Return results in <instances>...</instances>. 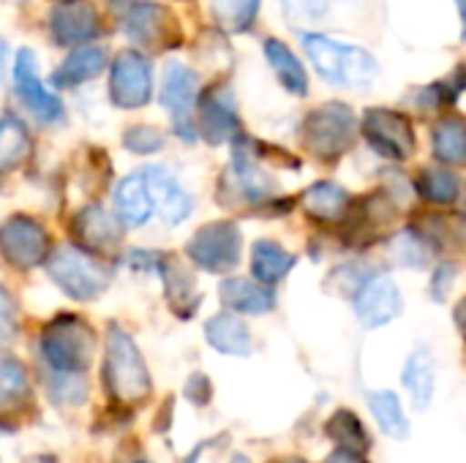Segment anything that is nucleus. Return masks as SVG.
Instances as JSON below:
<instances>
[{
    "label": "nucleus",
    "mask_w": 466,
    "mask_h": 463,
    "mask_svg": "<svg viewBox=\"0 0 466 463\" xmlns=\"http://www.w3.org/2000/svg\"><path fill=\"white\" fill-rule=\"evenodd\" d=\"M300 41H303V49H306L314 71L325 82H330V85H339V87H366L380 74L377 60L366 49H360V46L328 38L322 33H303Z\"/></svg>",
    "instance_id": "f257e3e1"
},
{
    "label": "nucleus",
    "mask_w": 466,
    "mask_h": 463,
    "mask_svg": "<svg viewBox=\"0 0 466 463\" xmlns=\"http://www.w3.org/2000/svg\"><path fill=\"white\" fill-rule=\"evenodd\" d=\"M41 355L55 374H85L96 355V330L76 314H60L41 333Z\"/></svg>",
    "instance_id": "f03ea898"
},
{
    "label": "nucleus",
    "mask_w": 466,
    "mask_h": 463,
    "mask_svg": "<svg viewBox=\"0 0 466 463\" xmlns=\"http://www.w3.org/2000/svg\"><path fill=\"white\" fill-rule=\"evenodd\" d=\"M104 382L109 396L120 404H142L150 396V374L145 357L134 338L120 327H112L106 333Z\"/></svg>",
    "instance_id": "7ed1b4c3"
},
{
    "label": "nucleus",
    "mask_w": 466,
    "mask_h": 463,
    "mask_svg": "<svg viewBox=\"0 0 466 463\" xmlns=\"http://www.w3.org/2000/svg\"><path fill=\"white\" fill-rule=\"evenodd\" d=\"M358 136V117L347 104L330 101L314 109L303 123L306 147L322 161H339Z\"/></svg>",
    "instance_id": "20e7f679"
},
{
    "label": "nucleus",
    "mask_w": 466,
    "mask_h": 463,
    "mask_svg": "<svg viewBox=\"0 0 466 463\" xmlns=\"http://www.w3.org/2000/svg\"><path fill=\"white\" fill-rule=\"evenodd\" d=\"M46 273L63 295L79 303L96 300L109 287L106 267L74 246H63L52 257H46Z\"/></svg>",
    "instance_id": "39448f33"
},
{
    "label": "nucleus",
    "mask_w": 466,
    "mask_h": 463,
    "mask_svg": "<svg viewBox=\"0 0 466 463\" xmlns=\"http://www.w3.org/2000/svg\"><path fill=\"white\" fill-rule=\"evenodd\" d=\"M188 259L208 273H227L238 267L243 254V235L235 221L205 224L186 246Z\"/></svg>",
    "instance_id": "423d86ee"
},
{
    "label": "nucleus",
    "mask_w": 466,
    "mask_h": 463,
    "mask_svg": "<svg viewBox=\"0 0 466 463\" xmlns=\"http://www.w3.org/2000/svg\"><path fill=\"white\" fill-rule=\"evenodd\" d=\"M49 232L30 216H14L0 226V254L16 270H33L49 257Z\"/></svg>",
    "instance_id": "0eeeda50"
},
{
    "label": "nucleus",
    "mask_w": 466,
    "mask_h": 463,
    "mask_svg": "<svg viewBox=\"0 0 466 463\" xmlns=\"http://www.w3.org/2000/svg\"><path fill=\"white\" fill-rule=\"evenodd\" d=\"M360 131L369 139V145L390 161L412 158L415 145H418L410 117L396 109H369L363 115Z\"/></svg>",
    "instance_id": "6e6552de"
},
{
    "label": "nucleus",
    "mask_w": 466,
    "mask_h": 463,
    "mask_svg": "<svg viewBox=\"0 0 466 463\" xmlns=\"http://www.w3.org/2000/svg\"><path fill=\"white\" fill-rule=\"evenodd\" d=\"M199 96V76L183 63H169L164 82H161V106L169 112L175 134L186 142H194V123L191 112Z\"/></svg>",
    "instance_id": "1a4fd4ad"
},
{
    "label": "nucleus",
    "mask_w": 466,
    "mask_h": 463,
    "mask_svg": "<svg viewBox=\"0 0 466 463\" xmlns=\"http://www.w3.org/2000/svg\"><path fill=\"white\" fill-rule=\"evenodd\" d=\"M109 96L112 104L120 109H139L153 96V68L145 55L139 52H120L112 63V79H109Z\"/></svg>",
    "instance_id": "9d476101"
},
{
    "label": "nucleus",
    "mask_w": 466,
    "mask_h": 463,
    "mask_svg": "<svg viewBox=\"0 0 466 463\" xmlns=\"http://www.w3.org/2000/svg\"><path fill=\"white\" fill-rule=\"evenodd\" d=\"M404 308L401 292L388 273H374L369 276L360 289L355 292V314L366 327H382L393 322Z\"/></svg>",
    "instance_id": "9b49d317"
},
{
    "label": "nucleus",
    "mask_w": 466,
    "mask_h": 463,
    "mask_svg": "<svg viewBox=\"0 0 466 463\" xmlns=\"http://www.w3.org/2000/svg\"><path fill=\"white\" fill-rule=\"evenodd\" d=\"M14 87L22 104L41 120V123H57L63 117V104L55 93H49L38 79V63L30 49H19L14 60Z\"/></svg>",
    "instance_id": "f8f14e48"
},
{
    "label": "nucleus",
    "mask_w": 466,
    "mask_h": 463,
    "mask_svg": "<svg viewBox=\"0 0 466 463\" xmlns=\"http://www.w3.org/2000/svg\"><path fill=\"white\" fill-rule=\"evenodd\" d=\"M229 177H232V186L240 194V199H246V205H251V207L262 205V202H270L273 194L279 191L276 180L259 166V161L254 156V145L246 136L235 139Z\"/></svg>",
    "instance_id": "ddd939ff"
},
{
    "label": "nucleus",
    "mask_w": 466,
    "mask_h": 463,
    "mask_svg": "<svg viewBox=\"0 0 466 463\" xmlns=\"http://www.w3.org/2000/svg\"><path fill=\"white\" fill-rule=\"evenodd\" d=\"M126 35L137 46H147V49H167V46L177 44V41L169 38V35H177L175 19L158 3L134 5L128 11V16H126Z\"/></svg>",
    "instance_id": "4468645a"
},
{
    "label": "nucleus",
    "mask_w": 466,
    "mask_h": 463,
    "mask_svg": "<svg viewBox=\"0 0 466 463\" xmlns=\"http://www.w3.org/2000/svg\"><path fill=\"white\" fill-rule=\"evenodd\" d=\"M71 235L79 246L98 251V254H109L117 248V243L123 237V226H120L117 216H112L101 205H87L74 216Z\"/></svg>",
    "instance_id": "2eb2a0df"
},
{
    "label": "nucleus",
    "mask_w": 466,
    "mask_h": 463,
    "mask_svg": "<svg viewBox=\"0 0 466 463\" xmlns=\"http://www.w3.org/2000/svg\"><path fill=\"white\" fill-rule=\"evenodd\" d=\"M49 33L55 38V44L60 46H79L87 44L90 38H96L98 33V16L96 8L85 0H71V3H60L52 16H49Z\"/></svg>",
    "instance_id": "dca6fc26"
},
{
    "label": "nucleus",
    "mask_w": 466,
    "mask_h": 463,
    "mask_svg": "<svg viewBox=\"0 0 466 463\" xmlns=\"http://www.w3.org/2000/svg\"><path fill=\"white\" fill-rule=\"evenodd\" d=\"M199 128L210 145H224L227 139L238 136L240 120H238L232 96L224 85L205 90V96L199 101Z\"/></svg>",
    "instance_id": "f3484780"
},
{
    "label": "nucleus",
    "mask_w": 466,
    "mask_h": 463,
    "mask_svg": "<svg viewBox=\"0 0 466 463\" xmlns=\"http://www.w3.org/2000/svg\"><path fill=\"white\" fill-rule=\"evenodd\" d=\"M145 186H147V194H150V202H153V210H158L164 216L167 224H180L188 213H191V196L177 186V180L161 169V166H147L139 172Z\"/></svg>",
    "instance_id": "a211bd4d"
},
{
    "label": "nucleus",
    "mask_w": 466,
    "mask_h": 463,
    "mask_svg": "<svg viewBox=\"0 0 466 463\" xmlns=\"http://www.w3.org/2000/svg\"><path fill=\"white\" fill-rule=\"evenodd\" d=\"M221 295V303L235 311V314H251V317H259V314H268L273 311L276 306V295L270 287H262L257 281H248V278H227L218 289Z\"/></svg>",
    "instance_id": "6ab92c4d"
},
{
    "label": "nucleus",
    "mask_w": 466,
    "mask_h": 463,
    "mask_svg": "<svg viewBox=\"0 0 466 463\" xmlns=\"http://www.w3.org/2000/svg\"><path fill=\"white\" fill-rule=\"evenodd\" d=\"M205 338L221 355L246 357L251 352V333H248V327L243 325V319H238L229 311H221V314L208 319Z\"/></svg>",
    "instance_id": "aec40b11"
},
{
    "label": "nucleus",
    "mask_w": 466,
    "mask_h": 463,
    "mask_svg": "<svg viewBox=\"0 0 466 463\" xmlns=\"http://www.w3.org/2000/svg\"><path fill=\"white\" fill-rule=\"evenodd\" d=\"M30 377L19 357L0 352V418L16 415L30 401Z\"/></svg>",
    "instance_id": "412c9836"
},
{
    "label": "nucleus",
    "mask_w": 466,
    "mask_h": 463,
    "mask_svg": "<svg viewBox=\"0 0 466 463\" xmlns=\"http://www.w3.org/2000/svg\"><path fill=\"white\" fill-rule=\"evenodd\" d=\"M404 388L412 396L415 409H429L431 398H434V385H437V363L434 355L429 352V347L415 349L407 363H404Z\"/></svg>",
    "instance_id": "4be33fe9"
},
{
    "label": "nucleus",
    "mask_w": 466,
    "mask_h": 463,
    "mask_svg": "<svg viewBox=\"0 0 466 463\" xmlns=\"http://www.w3.org/2000/svg\"><path fill=\"white\" fill-rule=\"evenodd\" d=\"M115 207H117V221H123L126 226L147 224V218L153 216V202L142 175H128L117 183Z\"/></svg>",
    "instance_id": "5701e85b"
},
{
    "label": "nucleus",
    "mask_w": 466,
    "mask_h": 463,
    "mask_svg": "<svg viewBox=\"0 0 466 463\" xmlns=\"http://www.w3.org/2000/svg\"><path fill=\"white\" fill-rule=\"evenodd\" d=\"M303 207H306V213L314 221H319V224H336L350 210V194L339 183L322 180V183H314L303 194Z\"/></svg>",
    "instance_id": "b1692460"
},
{
    "label": "nucleus",
    "mask_w": 466,
    "mask_h": 463,
    "mask_svg": "<svg viewBox=\"0 0 466 463\" xmlns=\"http://www.w3.org/2000/svg\"><path fill=\"white\" fill-rule=\"evenodd\" d=\"M106 65V49L104 46H79L74 49L63 65L55 71V85L57 87H76L98 76Z\"/></svg>",
    "instance_id": "393cba45"
},
{
    "label": "nucleus",
    "mask_w": 466,
    "mask_h": 463,
    "mask_svg": "<svg viewBox=\"0 0 466 463\" xmlns=\"http://www.w3.org/2000/svg\"><path fill=\"white\" fill-rule=\"evenodd\" d=\"M265 57L276 74V79L292 93V96H306L309 93V76L306 68L300 65V60L292 55V49L279 41V38H268L265 41Z\"/></svg>",
    "instance_id": "a878e982"
},
{
    "label": "nucleus",
    "mask_w": 466,
    "mask_h": 463,
    "mask_svg": "<svg viewBox=\"0 0 466 463\" xmlns=\"http://www.w3.org/2000/svg\"><path fill=\"white\" fill-rule=\"evenodd\" d=\"M295 267V257L273 240H259L251 248V273L262 287L279 284Z\"/></svg>",
    "instance_id": "bb28decb"
},
{
    "label": "nucleus",
    "mask_w": 466,
    "mask_h": 463,
    "mask_svg": "<svg viewBox=\"0 0 466 463\" xmlns=\"http://www.w3.org/2000/svg\"><path fill=\"white\" fill-rule=\"evenodd\" d=\"M167 284V300L172 303V308L177 314H183L186 308V317L194 314V308L199 306V292H194V278L191 273L183 270V265H177L172 257H158V267H156Z\"/></svg>",
    "instance_id": "cd10ccee"
},
{
    "label": "nucleus",
    "mask_w": 466,
    "mask_h": 463,
    "mask_svg": "<svg viewBox=\"0 0 466 463\" xmlns=\"http://www.w3.org/2000/svg\"><path fill=\"white\" fill-rule=\"evenodd\" d=\"M30 156V134L14 115H0V175L16 169Z\"/></svg>",
    "instance_id": "c85d7f7f"
},
{
    "label": "nucleus",
    "mask_w": 466,
    "mask_h": 463,
    "mask_svg": "<svg viewBox=\"0 0 466 463\" xmlns=\"http://www.w3.org/2000/svg\"><path fill=\"white\" fill-rule=\"evenodd\" d=\"M369 409L377 418L380 428L390 439L404 442L410 437V420L404 418V409H401V401H399L396 393H390V390H374V393H369Z\"/></svg>",
    "instance_id": "c756f323"
},
{
    "label": "nucleus",
    "mask_w": 466,
    "mask_h": 463,
    "mask_svg": "<svg viewBox=\"0 0 466 463\" xmlns=\"http://www.w3.org/2000/svg\"><path fill=\"white\" fill-rule=\"evenodd\" d=\"M210 16L227 33H246L257 22L259 0H208Z\"/></svg>",
    "instance_id": "7c9ffc66"
},
{
    "label": "nucleus",
    "mask_w": 466,
    "mask_h": 463,
    "mask_svg": "<svg viewBox=\"0 0 466 463\" xmlns=\"http://www.w3.org/2000/svg\"><path fill=\"white\" fill-rule=\"evenodd\" d=\"M418 194L431 205H453L461 194V180L456 172L445 166L423 169L418 177Z\"/></svg>",
    "instance_id": "2f4dec72"
},
{
    "label": "nucleus",
    "mask_w": 466,
    "mask_h": 463,
    "mask_svg": "<svg viewBox=\"0 0 466 463\" xmlns=\"http://www.w3.org/2000/svg\"><path fill=\"white\" fill-rule=\"evenodd\" d=\"M434 156L445 166H459L466 158V134L461 117H445L434 128Z\"/></svg>",
    "instance_id": "473e14b6"
},
{
    "label": "nucleus",
    "mask_w": 466,
    "mask_h": 463,
    "mask_svg": "<svg viewBox=\"0 0 466 463\" xmlns=\"http://www.w3.org/2000/svg\"><path fill=\"white\" fill-rule=\"evenodd\" d=\"M325 431H328V437H330L333 442L341 445V450H350V453L363 456V453L371 448V439H369L363 423H360L350 409H339V412L328 420Z\"/></svg>",
    "instance_id": "72a5a7b5"
},
{
    "label": "nucleus",
    "mask_w": 466,
    "mask_h": 463,
    "mask_svg": "<svg viewBox=\"0 0 466 463\" xmlns=\"http://www.w3.org/2000/svg\"><path fill=\"white\" fill-rule=\"evenodd\" d=\"M390 251H393V259L399 265L412 267V270L429 267V262L434 257L431 243L420 232H415V229H404L401 235H396V240L390 243Z\"/></svg>",
    "instance_id": "f704fd0d"
},
{
    "label": "nucleus",
    "mask_w": 466,
    "mask_h": 463,
    "mask_svg": "<svg viewBox=\"0 0 466 463\" xmlns=\"http://www.w3.org/2000/svg\"><path fill=\"white\" fill-rule=\"evenodd\" d=\"M123 145H126V150H131V153L150 156V153H158V150L164 147V136H161V131L153 128V126H134V128L126 131Z\"/></svg>",
    "instance_id": "c9c22d12"
},
{
    "label": "nucleus",
    "mask_w": 466,
    "mask_h": 463,
    "mask_svg": "<svg viewBox=\"0 0 466 463\" xmlns=\"http://www.w3.org/2000/svg\"><path fill=\"white\" fill-rule=\"evenodd\" d=\"M333 3L336 0H281L287 16L292 22H317V19H325Z\"/></svg>",
    "instance_id": "e433bc0d"
},
{
    "label": "nucleus",
    "mask_w": 466,
    "mask_h": 463,
    "mask_svg": "<svg viewBox=\"0 0 466 463\" xmlns=\"http://www.w3.org/2000/svg\"><path fill=\"white\" fill-rule=\"evenodd\" d=\"M19 322H16V303L8 295V289L0 284V347L11 344L16 338Z\"/></svg>",
    "instance_id": "4c0bfd02"
},
{
    "label": "nucleus",
    "mask_w": 466,
    "mask_h": 463,
    "mask_svg": "<svg viewBox=\"0 0 466 463\" xmlns=\"http://www.w3.org/2000/svg\"><path fill=\"white\" fill-rule=\"evenodd\" d=\"M456 267L451 265V262H445V265H440L437 267V276H434V281H431V295H434V300H445L448 297V292H451V287H453V278H456Z\"/></svg>",
    "instance_id": "58836bf2"
},
{
    "label": "nucleus",
    "mask_w": 466,
    "mask_h": 463,
    "mask_svg": "<svg viewBox=\"0 0 466 463\" xmlns=\"http://www.w3.org/2000/svg\"><path fill=\"white\" fill-rule=\"evenodd\" d=\"M325 463H366L363 461V456H358V453H350V450H336L330 458Z\"/></svg>",
    "instance_id": "ea45409f"
},
{
    "label": "nucleus",
    "mask_w": 466,
    "mask_h": 463,
    "mask_svg": "<svg viewBox=\"0 0 466 463\" xmlns=\"http://www.w3.org/2000/svg\"><path fill=\"white\" fill-rule=\"evenodd\" d=\"M25 463H57L52 456H35V458H30V461Z\"/></svg>",
    "instance_id": "a19ab883"
},
{
    "label": "nucleus",
    "mask_w": 466,
    "mask_h": 463,
    "mask_svg": "<svg viewBox=\"0 0 466 463\" xmlns=\"http://www.w3.org/2000/svg\"><path fill=\"white\" fill-rule=\"evenodd\" d=\"M197 456H199V450H194V453H191V456H188V458H186L183 463H199L197 461Z\"/></svg>",
    "instance_id": "79ce46f5"
},
{
    "label": "nucleus",
    "mask_w": 466,
    "mask_h": 463,
    "mask_svg": "<svg viewBox=\"0 0 466 463\" xmlns=\"http://www.w3.org/2000/svg\"><path fill=\"white\" fill-rule=\"evenodd\" d=\"M229 463H248V458H246V456H235Z\"/></svg>",
    "instance_id": "37998d69"
},
{
    "label": "nucleus",
    "mask_w": 466,
    "mask_h": 463,
    "mask_svg": "<svg viewBox=\"0 0 466 463\" xmlns=\"http://www.w3.org/2000/svg\"><path fill=\"white\" fill-rule=\"evenodd\" d=\"M276 463H306V461H300V458H287V461H276Z\"/></svg>",
    "instance_id": "c03bdc74"
},
{
    "label": "nucleus",
    "mask_w": 466,
    "mask_h": 463,
    "mask_svg": "<svg viewBox=\"0 0 466 463\" xmlns=\"http://www.w3.org/2000/svg\"><path fill=\"white\" fill-rule=\"evenodd\" d=\"M456 5H459V11H464V0H456Z\"/></svg>",
    "instance_id": "a18cd8bd"
},
{
    "label": "nucleus",
    "mask_w": 466,
    "mask_h": 463,
    "mask_svg": "<svg viewBox=\"0 0 466 463\" xmlns=\"http://www.w3.org/2000/svg\"><path fill=\"white\" fill-rule=\"evenodd\" d=\"M134 463H147V461H134Z\"/></svg>",
    "instance_id": "49530a36"
},
{
    "label": "nucleus",
    "mask_w": 466,
    "mask_h": 463,
    "mask_svg": "<svg viewBox=\"0 0 466 463\" xmlns=\"http://www.w3.org/2000/svg\"><path fill=\"white\" fill-rule=\"evenodd\" d=\"M63 3H71V0H63Z\"/></svg>",
    "instance_id": "de8ad7c7"
}]
</instances>
